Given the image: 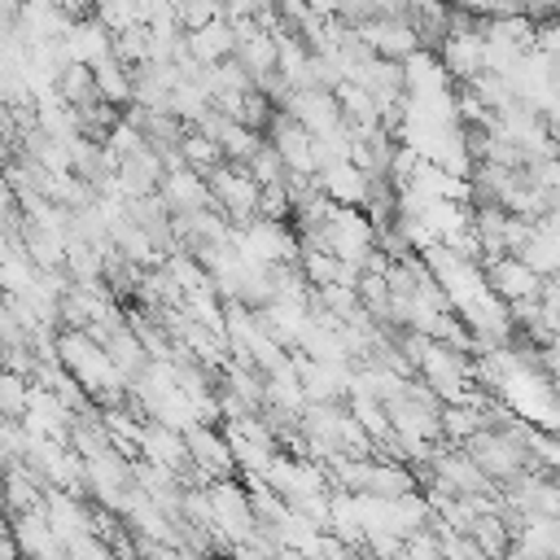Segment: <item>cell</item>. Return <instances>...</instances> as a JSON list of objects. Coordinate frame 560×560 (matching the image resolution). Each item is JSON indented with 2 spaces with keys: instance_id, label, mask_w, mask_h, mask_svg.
Masks as SVG:
<instances>
[{
  "instance_id": "obj_9",
  "label": "cell",
  "mask_w": 560,
  "mask_h": 560,
  "mask_svg": "<svg viewBox=\"0 0 560 560\" xmlns=\"http://www.w3.org/2000/svg\"><path fill=\"white\" fill-rule=\"evenodd\" d=\"M158 197L166 201L171 214H192V210L214 206L206 175L192 171V166H171V171H162V179H158Z\"/></svg>"
},
{
  "instance_id": "obj_19",
  "label": "cell",
  "mask_w": 560,
  "mask_h": 560,
  "mask_svg": "<svg viewBox=\"0 0 560 560\" xmlns=\"http://www.w3.org/2000/svg\"><path fill=\"white\" fill-rule=\"evenodd\" d=\"M534 48H542L556 66H560V18H547V22H538V31H534Z\"/></svg>"
},
{
  "instance_id": "obj_4",
  "label": "cell",
  "mask_w": 560,
  "mask_h": 560,
  "mask_svg": "<svg viewBox=\"0 0 560 560\" xmlns=\"http://www.w3.org/2000/svg\"><path fill=\"white\" fill-rule=\"evenodd\" d=\"M184 442H188V459H192V468H197L201 481L232 477L236 459H232V446H228L223 429H214V420H210V424H201V420L188 424V429H184Z\"/></svg>"
},
{
  "instance_id": "obj_2",
  "label": "cell",
  "mask_w": 560,
  "mask_h": 560,
  "mask_svg": "<svg viewBox=\"0 0 560 560\" xmlns=\"http://www.w3.org/2000/svg\"><path fill=\"white\" fill-rule=\"evenodd\" d=\"M206 184H210L214 206H219L232 223H245V219L258 214V192H262V184L249 175L245 162H228V158L214 162V166L206 171Z\"/></svg>"
},
{
  "instance_id": "obj_3",
  "label": "cell",
  "mask_w": 560,
  "mask_h": 560,
  "mask_svg": "<svg viewBox=\"0 0 560 560\" xmlns=\"http://www.w3.org/2000/svg\"><path fill=\"white\" fill-rule=\"evenodd\" d=\"M206 494H210V512H214V534H223L228 547L232 542H245L258 529V516L249 508V490H241L228 477H214Z\"/></svg>"
},
{
  "instance_id": "obj_15",
  "label": "cell",
  "mask_w": 560,
  "mask_h": 560,
  "mask_svg": "<svg viewBox=\"0 0 560 560\" xmlns=\"http://www.w3.org/2000/svg\"><path fill=\"white\" fill-rule=\"evenodd\" d=\"M92 79H96L101 101H109V105L131 101V66H127V61H118L114 52H105V57H96V61H92Z\"/></svg>"
},
{
  "instance_id": "obj_17",
  "label": "cell",
  "mask_w": 560,
  "mask_h": 560,
  "mask_svg": "<svg viewBox=\"0 0 560 560\" xmlns=\"http://www.w3.org/2000/svg\"><path fill=\"white\" fill-rule=\"evenodd\" d=\"M245 166H249V175H254L258 184H276V179H284V162H280V153H276L267 140L254 149V158H249Z\"/></svg>"
},
{
  "instance_id": "obj_16",
  "label": "cell",
  "mask_w": 560,
  "mask_h": 560,
  "mask_svg": "<svg viewBox=\"0 0 560 560\" xmlns=\"http://www.w3.org/2000/svg\"><path fill=\"white\" fill-rule=\"evenodd\" d=\"M179 153H184V166H192V171H210L214 162H223V149H219V140H210L206 131H197V127H184L179 131Z\"/></svg>"
},
{
  "instance_id": "obj_11",
  "label": "cell",
  "mask_w": 560,
  "mask_h": 560,
  "mask_svg": "<svg viewBox=\"0 0 560 560\" xmlns=\"http://www.w3.org/2000/svg\"><path fill=\"white\" fill-rule=\"evenodd\" d=\"M315 184H319L337 206H363L368 192H372V175H368L363 166H354L350 158L319 166V171H315Z\"/></svg>"
},
{
  "instance_id": "obj_1",
  "label": "cell",
  "mask_w": 560,
  "mask_h": 560,
  "mask_svg": "<svg viewBox=\"0 0 560 560\" xmlns=\"http://www.w3.org/2000/svg\"><path fill=\"white\" fill-rule=\"evenodd\" d=\"M57 354H61L66 372L74 376V385H83V389L96 394V398H118V389L127 385L122 372L114 368V359L105 354V346H101L92 332H83V328L61 332V337H57Z\"/></svg>"
},
{
  "instance_id": "obj_5",
  "label": "cell",
  "mask_w": 560,
  "mask_h": 560,
  "mask_svg": "<svg viewBox=\"0 0 560 560\" xmlns=\"http://www.w3.org/2000/svg\"><path fill=\"white\" fill-rule=\"evenodd\" d=\"M354 31H359V39H363L372 52L394 57V61H402V57H411V52L420 48V35L411 31V22H407L402 13H372V18H363Z\"/></svg>"
},
{
  "instance_id": "obj_12",
  "label": "cell",
  "mask_w": 560,
  "mask_h": 560,
  "mask_svg": "<svg viewBox=\"0 0 560 560\" xmlns=\"http://www.w3.org/2000/svg\"><path fill=\"white\" fill-rule=\"evenodd\" d=\"M402 88H407L411 101H424V96L451 92V74L442 70L433 48H416L411 57H402Z\"/></svg>"
},
{
  "instance_id": "obj_13",
  "label": "cell",
  "mask_w": 560,
  "mask_h": 560,
  "mask_svg": "<svg viewBox=\"0 0 560 560\" xmlns=\"http://www.w3.org/2000/svg\"><path fill=\"white\" fill-rule=\"evenodd\" d=\"M184 44H188V52L197 57V61H223V57H232V44H236V35H232V22L219 13V18H210V22H201V26H192V31H184Z\"/></svg>"
},
{
  "instance_id": "obj_6",
  "label": "cell",
  "mask_w": 560,
  "mask_h": 560,
  "mask_svg": "<svg viewBox=\"0 0 560 560\" xmlns=\"http://www.w3.org/2000/svg\"><path fill=\"white\" fill-rule=\"evenodd\" d=\"M280 109H284L289 118H298L311 136H319V131H328V127L341 122L337 92H328V88H289V92L280 96Z\"/></svg>"
},
{
  "instance_id": "obj_8",
  "label": "cell",
  "mask_w": 560,
  "mask_h": 560,
  "mask_svg": "<svg viewBox=\"0 0 560 560\" xmlns=\"http://www.w3.org/2000/svg\"><path fill=\"white\" fill-rule=\"evenodd\" d=\"M267 144L280 153L284 171H293V175H315L311 131H306L298 118H289L284 109H276V114H271V122H267Z\"/></svg>"
},
{
  "instance_id": "obj_10",
  "label": "cell",
  "mask_w": 560,
  "mask_h": 560,
  "mask_svg": "<svg viewBox=\"0 0 560 560\" xmlns=\"http://www.w3.org/2000/svg\"><path fill=\"white\" fill-rule=\"evenodd\" d=\"M481 271H486V284H490V293H499L503 302L529 298V293H538V284H542V276H538L529 262H521L516 254H499V258H486V262H481Z\"/></svg>"
},
{
  "instance_id": "obj_7",
  "label": "cell",
  "mask_w": 560,
  "mask_h": 560,
  "mask_svg": "<svg viewBox=\"0 0 560 560\" xmlns=\"http://www.w3.org/2000/svg\"><path fill=\"white\" fill-rule=\"evenodd\" d=\"M136 451H140L144 459H153V464L171 468L175 477L197 472V468H192V459H188V442H184V433H179V429H171V424H162V420L140 424V433H136Z\"/></svg>"
},
{
  "instance_id": "obj_18",
  "label": "cell",
  "mask_w": 560,
  "mask_h": 560,
  "mask_svg": "<svg viewBox=\"0 0 560 560\" xmlns=\"http://www.w3.org/2000/svg\"><path fill=\"white\" fill-rule=\"evenodd\" d=\"M26 407V385L13 372H0V416H22Z\"/></svg>"
},
{
  "instance_id": "obj_14",
  "label": "cell",
  "mask_w": 560,
  "mask_h": 560,
  "mask_svg": "<svg viewBox=\"0 0 560 560\" xmlns=\"http://www.w3.org/2000/svg\"><path fill=\"white\" fill-rule=\"evenodd\" d=\"M13 534H18V551H39V556H61V551H66V547H61V538L52 534V525H48L44 508L22 512V516H18V525H13Z\"/></svg>"
}]
</instances>
